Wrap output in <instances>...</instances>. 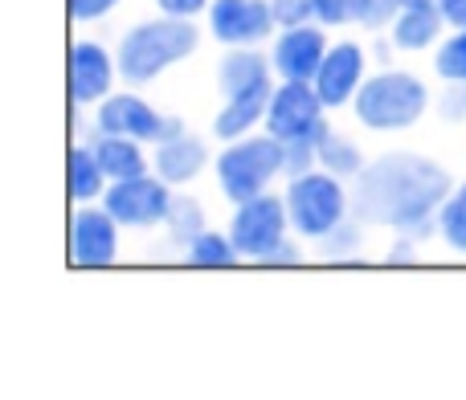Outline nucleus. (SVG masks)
I'll return each mask as SVG.
<instances>
[{"label": "nucleus", "mask_w": 466, "mask_h": 400, "mask_svg": "<svg viewBox=\"0 0 466 400\" xmlns=\"http://www.w3.org/2000/svg\"><path fill=\"white\" fill-rule=\"evenodd\" d=\"M119 8V0H70V13L78 25H95V21H106V16Z\"/></svg>", "instance_id": "obj_32"}, {"label": "nucleus", "mask_w": 466, "mask_h": 400, "mask_svg": "<svg viewBox=\"0 0 466 400\" xmlns=\"http://www.w3.org/2000/svg\"><path fill=\"white\" fill-rule=\"evenodd\" d=\"M274 78H279V74H274L270 54H262L258 45H229L218 65V86L226 98L274 95V86H279Z\"/></svg>", "instance_id": "obj_15"}, {"label": "nucleus", "mask_w": 466, "mask_h": 400, "mask_svg": "<svg viewBox=\"0 0 466 400\" xmlns=\"http://www.w3.org/2000/svg\"><path fill=\"white\" fill-rule=\"evenodd\" d=\"M119 57L98 41H74L70 49V98L74 106H98L106 95H115Z\"/></svg>", "instance_id": "obj_14"}, {"label": "nucleus", "mask_w": 466, "mask_h": 400, "mask_svg": "<svg viewBox=\"0 0 466 400\" xmlns=\"http://www.w3.org/2000/svg\"><path fill=\"white\" fill-rule=\"evenodd\" d=\"M364 78H369V54H364V45L360 41H336L311 82L319 90V98L328 103V111H336V106H352Z\"/></svg>", "instance_id": "obj_13"}, {"label": "nucleus", "mask_w": 466, "mask_h": 400, "mask_svg": "<svg viewBox=\"0 0 466 400\" xmlns=\"http://www.w3.org/2000/svg\"><path fill=\"white\" fill-rule=\"evenodd\" d=\"M266 111H270V95H241V98H226V106L213 119V135L233 144V139L254 135L258 123H266Z\"/></svg>", "instance_id": "obj_19"}, {"label": "nucleus", "mask_w": 466, "mask_h": 400, "mask_svg": "<svg viewBox=\"0 0 466 400\" xmlns=\"http://www.w3.org/2000/svg\"><path fill=\"white\" fill-rule=\"evenodd\" d=\"M156 5H160V13H168V16H185V21H197V16L209 13L213 0H156Z\"/></svg>", "instance_id": "obj_33"}, {"label": "nucleus", "mask_w": 466, "mask_h": 400, "mask_svg": "<svg viewBox=\"0 0 466 400\" xmlns=\"http://www.w3.org/2000/svg\"><path fill=\"white\" fill-rule=\"evenodd\" d=\"M348 180L331 176V172L315 168V172H303L287 185V213H290V229L299 237H328L339 221L352 216V193H348Z\"/></svg>", "instance_id": "obj_5"}, {"label": "nucleus", "mask_w": 466, "mask_h": 400, "mask_svg": "<svg viewBox=\"0 0 466 400\" xmlns=\"http://www.w3.org/2000/svg\"><path fill=\"white\" fill-rule=\"evenodd\" d=\"M185 257H188V265H197V270H226V265L241 262V254H238L229 233H213V229H205L201 237L185 249Z\"/></svg>", "instance_id": "obj_21"}, {"label": "nucleus", "mask_w": 466, "mask_h": 400, "mask_svg": "<svg viewBox=\"0 0 466 400\" xmlns=\"http://www.w3.org/2000/svg\"><path fill=\"white\" fill-rule=\"evenodd\" d=\"M209 144L197 135H177V139H164V144H156V155H152V172L160 180H168L172 188L180 185H193L197 176H201L205 168H209Z\"/></svg>", "instance_id": "obj_17"}, {"label": "nucleus", "mask_w": 466, "mask_h": 400, "mask_svg": "<svg viewBox=\"0 0 466 400\" xmlns=\"http://www.w3.org/2000/svg\"><path fill=\"white\" fill-rule=\"evenodd\" d=\"M315 21L323 29H339V25L356 21V0H315Z\"/></svg>", "instance_id": "obj_29"}, {"label": "nucleus", "mask_w": 466, "mask_h": 400, "mask_svg": "<svg viewBox=\"0 0 466 400\" xmlns=\"http://www.w3.org/2000/svg\"><path fill=\"white\" fill-rule=\"evenodd\" d=\"M430 90L418 74L410 70H380L369 74L360 95L352 98V111L360 127L369 131H405L426 115Z\"/></svg>", "instance_id": "obj_3"}, {"label": "nucleus", "mask_w": 466, "mask_h": 400, "mask_svg": "<svg viewBox=\"0 0 466 400\" xmlns=\"http://www.w3.org/2000/svg\"><path fill=\"white\" fill-rule=\"evenodd\" d=\"M438 5H442L451 29H462V25H466V0H438Z\"/></svg>", "instance_id": "obj_36"}, {"label": "nucleus", "mask_w": 466, "mask_h": 400, "mask_svg": "<svg viewBox=\"0 0 466 400\" xmlns=\"http://www.w3.org/2000/svg\"><path fill=\"white\" fill-rule=\"evenodd\" d=\"M164 229H168V241L177 249H188L197 237L205 233V208H201V200H193V196H177L172 200V208H168V221H164Z\"/></svg>", "instance_id": "obj_22"}, {"label": "nucleus", "mask_w": 466, "mask_h": 400, "mask_svg": "<svg viewBox=\"0 0 466 400\" xmlns=\"http://www.w3.org/2000/svg\"><path fill=\"white\" fill-rule=\"evenodd\" d=\"M438 115L446 123H466V82H446L442 98H438Z\"/></svg>", "instance_id": "obj_31"}, {"label": "nucleus", "mask_w": 466, "mask_h": 400, "mask_svg": "<svg viewBox=\"0 0 466 400\" xmlns=\"http://www.w3.org/2000/svg\"><path fill=\"white\" fill-rule=\"evenodd\" d=\"M364 155H360V147L352 144V139H344V135H336L331 131L328 139L319 144V168L323 172H331V176H339V180H356L364 172Z\"/></svg>", "instance_id": "obj_23"}, {"label": "nucleus", "mask_w": 466, "mask_h": 400, "mask_svg": "<svg viewBox=\"0 0 466 400\" xmlns=\"http://www.w3.org/2000/svg\"><path fill=\"white\" fill-rule=\"evenodd\" d=\"M451 188L442 164L413 152H389L364 164V172L352 180V216L421 241L438 233V208L446 205Z\"/></svg>", "instance_id": "obj_1"}, {"label": "nucleus", "mask_w": 466, "mask_h": 400, "mask_svg": "<svg viewBox=\"0 0 466 400\" xmlns=\"http://www.w3.org/2000/svg\"><path fill=\"white\" fill-rule=\"evenodd\" d=\"M95 131L106 135H131L139 144H164V139L185 135V123L177 115H160L136 90H115L95 106Z\"/></svg>", "instance_id": "obj_6"}, {"label": "nucleus", "mask_w": 466, "mask_h": 400, "mask_svg": "<svg viewBox=\"0 0 466 400\" xmlns=\"http://www.w3.org/2000/svg\"><path fill=\"white\" fill-rule=\"evenodd\" d=\"M197 25L185 21V16H168L160 13L156 21H139L123 33L119 49V78L127 86H147L156 82L164 70H172L177 62L197 54Z\"/></svg>", "instance_id": "obj_2"}, {"label": "nucleus", "mask_w": 466, "mask_h": 400, "mask_svg": "<svg viewBox=\"0 0 466 400\" xmlns=\"http://www.w3.org/2000/svg\"><path fill=\"white\" fill-rule=\"evenodd\" d=\"M446 29H451V21H446L438 0H405V8L393 21V49H401V54H426V49H438Z\"/></svg>", "instance_id": "obj_16"}, {"label": "nucleus", "mask_w": 466, "mask_h": 400, "mask_svg": "<svg viewBox=\"0 0 466 400\" xmlns=\"http://www.w3.org/2000/svg\"><path fill=\"white\" fill-rule=\"evenodd\" d=\"M290 233V213H287V196H249L233 208V221H229V237L238 245V254L246 262H262L266 249H274L279 241H287Z\"/></svg>", "instance_id": "obj_8"}, {"label": "nucleus", "mask_w": 466, "mask_h": 400, "mask_svg": "<svg viewBox=\"0 0 466 400\" xmlns=\"http://www.w3.org/2000/svg\"><path fill=\"white\" fill-rule=\"evenodd\" d=\"M434 70L442 82H466V25L451 29L434 49Z\"/></svg>", "instance_id": "obj_26"}, {"label": "nucleus", "mask_w": 466, "mask_h": 400, "mask_svg": "<svg viewBox=\"0 0 466 400\" xmlns=\"http://www.w3.org/2000/svg\"><path fill=\"white\" fill-rule=\"evenodd\" d=\"M319 168V139H282V176L295 180Z\"/></svg>", "instance_id": "obj_27"}, {"label": "nucleus", "mask_w": 466, "mask_h": 400, "mask_svg": "<svg viewBox=\"0 0 466 400\" xmlns=\"http://www.w3.org/2000/svg\"><path fill=\"white\" fill-rule=\"evenodd\" d=\"M413 257H418V241L413 237H397L393 245H389V254H385V262H393V265H405V262H413Z\"/></svg>", "instance_id": "obj_35"}, {"label": "nucleus", "mask_w": 466, "mask_h": 400, "mask_svg": "<svg viewBox=\"0 0 466 400\" xmlns=\"http://www.w3.org/2000/svg\"><path fill=\"white\" fill-rule=\"evenodd\" d=\"M405 8V0H356V25L360 29H389V25L397 21V13Z\"/></svg>", "instance_id": "obj_28"}, {"label": "nucleus", "mask_w": 466, "mask_h": 400, "mask_svg": "<svg viewBox=\"0 0 466 400\" xmlns=\"http://www.w3.org/2000/svg\"><path fill=\"white\" fill-rule=\"evenodd\" d=\"M438 237H442L454 254H466V180L454 185L446 205L438 208Z\"/></svg>", "instance_id": "obj_24"}, {"label": "nucleus", "mask_w": 466, "mask_h": 400, "mask_svg": "<svg viewBox=\"0 0 466 400\" xmlns=\"http://www.w3.org/2000/svg\"><path fill=\"white\" fill-rule=\"evenodd\" d=\"M95 155L103 164L106 180H131L152 172V155L144 152V144L131 135H106V131H95Z\"/></svg>", "instance_id": "obj_18"}, {"label": "nucleus", "mask_w": 466, "mask_h": 400, "mask_svg": "<svg viewBox=\"0 0 466 400\" xmlns=\"http://www.w3.org/2000/svg\"><path fill=\"white\" fill-rule=\"evenodd\" d=\"M266 131L279 139H328V103L319 98L315 82H287L279 78L266 111Z\"/></svg>", "instance_id": "obj_7"}, {"label": "nucleus", "mask_w": 466, "mask_h": 400, "mask_svg": "<svg viewBox=\"0 0 466 400\" xmlns=\"http://www.w3.org/2000/svg\"><path fill=\"white\" fill-rule=\"evenodd\" d=\"M315 245H319V257H328V262H348V257H356L364 249V221L360 216H348V221H339Z\"/></svg>", "instance_id": "obj_25"}, {"label": "nucleus", "mask_w": 466, "mask_h": 400, "mask_svg": "<svg viewBox=\"0 0 466 400\" xmlns=\"http://www.w3.org/2000/svg\"><path fill=\"white\" fill-rule=\"evenodd\" d=\"M209 33L221 45H262L279 33V21H274V5L270 0H213L209 13Z\"/></svg>", "instance_id": "obj_10"}, {"label": "nucleus", "mask_w": 466, "mask_h": 400, "mask_svg": "<svg viewBox=\"0 0 466 400\" xmlns=\"http://www.w3.org/2000/svg\"><path fill=\"white\" fill-rule=\"evenodd\" d=\"M328 29L319 21L307 25H290V29H279L270 41V62L274 74L287 82H311L319 74L323 57H328Z\"/></svg>", "instance_id": "obj_12"}, {"label": "nucleus", "mask_w": 466, "mask_h": 400, "mask_svg": "<svg viewBox=\"0 0 466 400\" xmlns=\"http://www.w3.org/2000/svg\"><path fill=\"white\" fill-rule=\"evenodd\" d=\"M106 188H111V180H106V172H103V164H98L95 147L78 144L70 152V196L78 200V205H90V200H103Z\"/></svg>", "instance_id": "obj_20"}, {"label": "nucleus", "mask_w": 466, "mask_h": 400, "mask_svg": "<svg viewBox=\"0 0 466 400\" xmlns=\"http://www.w3.org/2000/svg\"><path fill=\"white\" fill-rule=\"evenodd\" d=\"M123 225L106 213V205H82L70 216V262L78 270H103L119 257Z\"/></svg>", "instance_id": "obj_11"}, {"label": "nucleus", "mask_w": 466, "mask_h": 400, "mask_svg": "<svg viewBox=\"0 0 466 400\" xmlns=\"http://www.w3.org/2000/svg\"><path fill=\"white\" fill-rule=\"evenodd\" d=\"M172 185L160 180L156 172H144V176L131 180H111V188L103 193V205L123 229H152V225L168 221L172 208Z\"/></svg>", "instance_id": "obj_9"}, {"label": "nucleus", "mask_w": 466, "mask_h": 400, "mask_svg": "<svg viewBox=\"0 0 466 400\" xmlns=\"http://www.w3.org/2000/svg\"><path fill=\"white\" fill-rule=\"evenodd\" d=\"M303 262V249L295 245V241H279L274 249H266V257H262V265H299Z\"/></svg>", "instance_id": "obj_34"}, {"label": "nucleus", "mask_w": 466, "mask_h": 400, "mask_svg": "<svg viewBox=\"0 0 466 400\" xmlns=\"http://www.w3.org/2000/svg\"><path fill=\"white\" fill-rule=\"evenodd\" d=\"M218 188L229 205H241L249 196L270 193V185L282 176V139L279 135H246L226 144V152L213 160Z\"/></svg>", "instance_id": "obj_4"}, {"label": "nucleus", "mask_w": 466, "mask_h": 400, "mask_svg": "<svg viewBox=\"0 0 466 400\" xmlns=\"http://www.w3.org/2000/svg\"><path fill=\"white\" fill-rule=\"evenodd\" d=\"M270 5H274V21H279V29L315 21V0H270Z\"/></svg>", "instance_id": "obj_30"}]
</instances>
